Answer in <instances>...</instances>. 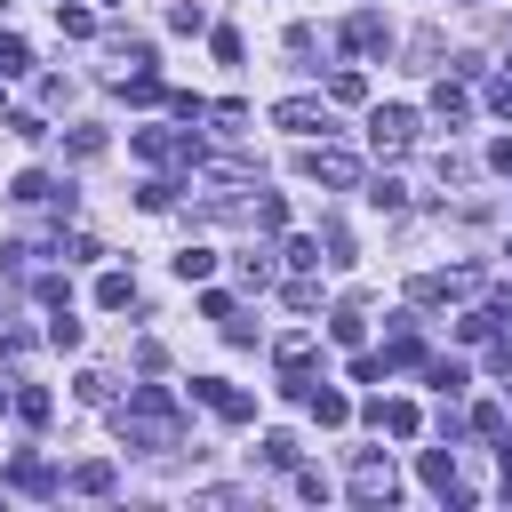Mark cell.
<instances>
[{
    "label": "cell",
    "mask_w": 512,
    "mask_h": 512,
    "mask_svg": "<svg viewBox=\"0 0 512 512\" xmlns=\"http://www.w3.org/2000/svg\"><path fill=\"white\" fill-rule=\"evenodd\" d=\"M80 336H88V328L72 320V304H56V320H48V344H56V352H80Z\"/></svg>",
    "instance_id": "obj_22"
},
{
    "label": "cell",
    "mask_w": 512,
    "mask_h": 512,
    "mask_svg": "<svg viewBox=\"0 0 512 512\" xmlns=\"http://www.w3.org/2000/svg\"><path fill=\"white\" fill-rule=\"evenodd\" d=\"M248 224H256V232H280V224H288V200H280V192H256V200H248Z\"/></svg>",
    "instance_id": "obj_17"
},
{
    "label": "cell",
    "mask_w": 512,
    "mask_h": 512,
    "mask_svg": "<svg viewBox=\"0 0 512 512\" xmlns=\"http://www.w3.org/2000/svg\"><path fill=\"white\" fill-rule=\"evenodd\" d=\"M424 376H432V392H464V384H472L464 360H424Z\"/></svg>",
    "instance_id": "obj_28"
},
{
    "label": "cell",
    "mask_w": 512,
    "mask_h": 512,
    "mask_svg": "<svg viewBox=\"0 0 512 512\" xmlns=\"http://www.w3.org/2000/svg\"><path fill=\"white\" fill-rule=\"evenodd\" d=\"M56 256H64V264H96V232H64Z\"/></svg>",
    "instance_id": "obj_30"
},
{
    "label": "cell",
    "mask_w": 512,
    "mask_h": 512,
    "mask_svg": "<svg viewBox=\"0 0 512 512\" xmlns=\"http://www.w3.org/2000/svg\"><path fill=\"white\" fill-rule=\"evenodd\" d=\"M104 8H120V0H104Z\"/></svg>",
    "instance_id": "obj_44"
},
{
    "label": "cell",
    "mask_w": 512,
    "mask_h": 512,
    "mask_svg": "<svg viewBox=\"0 0 512 512\" xmlns=\"http://www.w3.org/2000/svg\"><path fill=\"white\" fill-rule=\"evenodd\" d=\"M296 168H304L312 184H336V192H344V184H360V160H352L344 144H328V136H320V144H304V152H296Z\"/></svg>",
    "instance_id": "obj_3"
},
{
    "label": "cell",
    "mask_w": 512,
    "mask_h": 512,
    "mask_svg": "<svg viewBox=\"0 0 512 512\" xmlns=\"http://www.w3.org/2000/svg\"><path fill=\"white\" fill-rule=\"evenodd\" d=\"M8 136H24V144H32V136H48V120H40V112H8Z\"/></svg>",
    "instance_id": "obj_39"
},
{
    "label": "cell",
    "mask_w": 512,
    "mask_h": 512,
    "mask_svg": "<svg viewBox=\"0 0 512 512\" xmlns=\"http://www.w3.org/2000/svg\"><path fill=\"white\" fill-rule=\"evenodd\" d=\"M176 120H208V96H192V88H176V96H160Z\"/></svg>",
    "instance_id": "obj_35"
},
{
    "label": "cell",
    "mask_w": 512,
    "mask_h": 512,
    "mask_svg": "<svg viewBox=\"0 0 512 512\" xmlns=\"http://www.w3.org/2000/svg\"><path fill=\"white\" fill-rule=\"evenodd\" d=\"M112 424H120V440L144 448V456H168V448L184 440V408H176L168 384H136V392L112 408Z\"/></svg>",
    "instance_id": "obj_1"
},
{
    "label": "cell",
    "mask_w": 512,
    "mask_h": 512,
    "mask_svg": "<svg viewBox=\"0 0 512 512\" xmlns=\"http://www.w3.org/2000/svg\"><path fill=\"white\" fill-rule=\"evenodd\" d=\"M352 376H360V384H384L392 368H384V352H352Z\"/></svg>",
    "instance_id": "obj_38"
},
{
    "label": "cell",
    "mask_w": 512,
    "mask_h": 512,
    "mask_svg": "<svg viewBox=\"0 0 512 512\" xmlns=\"http://www.w3.org/2000/svg\"><path fill=\"white\" fill-rule=\"evenodd\" d=\"M344 48H352V56H384V48H392V24H384L376 8H352V16H344Z\"/></svg>",
    "instance_id": "obj_6"
},
{
    "label": "cell",
    "mask_w": 512,
    "mask_h": 512,
    "mask_svg": "<svg viewBox=\"0 0 512 512\" xmlns=\"http://www.w3.org/2000/svg\"><path fill=\"white\" fill-rule=\"evenodd\" d=\"M168 24H176V32H200V24H208V8H200V0H176V8H168Z\"/></svg>",
    "instance_id": "obj_37"
},
{
    "label": "cell",
    "mask_w": 512,
    "mask_h": 512,
    "mask_svg": "<svg viewBox=\"0 0 512 512\" xmlns=\"http://www.w3.org/2000/svg\"><path fill=\"white\" fill-rule=\"evenodd\" d=\"M352 504H400V472H392V456H360L352 464Z\"/></svg>",
    "instance_id": "obj_5"
},
{
    "label": "cell",
    "mask_w": 512,
    "mask_h": 512,
    "mask_svg": "<svg viewBox=\"0 0 512 512\" xmlns=\"http://www.w3.org/2000/svg\"><path fill=\"white\" fill-rule=\"evenodd\" d=\"M360 328H368V320H360V296L328 312V336H336V344H360Z\"/></svg>",
    "instance_id": "obj_21"
},
{
    "label": "cell",
    "mask_w": 512,
    "mask_h": 512,
    "mask_svg": "<svg viewBox=\"0 0 512 512\" xmlns=\"http://www.w3.org/2000/svg\"><path fill=\"white\" fill-rule=\"evenodd\" d=\"M488 168H496V176H512V136H496V144H488Z\"/></svg>",
    "instance_id": "obj_42"
},
{
    "label": "cell",
    "mask_w": 512,
    "mask_h": 512,
    "mask_svg": "<svg viewBox=\"0 0 512 512\" xmlns=\"http://www.w3.org/2000/svg\"><path fill=\"white\" fill-rule=\"evenodd\" d=\"M280 264H288V272H312V264H320V232H296V240L280 248Z\"/></svg>",
    "instance_id": "obj_20"
},
{
    "label": "cell",
    "mask_w": 512,
    "mask_h": 512,
    "mask_svg": "<svg viewBox=\"0 0 512 512\" xmlns=\"http://www.w3.org/2000/svg\"><path fill=\"white\" fill-rule=\"evenodd\" d=\"M112 456H88V464H72V496H112Z\"/></svg>",
    "instance_id": "obj_14"
},
{
    "label": "cell",
    "mask_w": 512,
    "mask_h": 512,
    "mask_svg": "<svg viewBox=\"0 0 512 512\" xmlns=\"http://www.w3.org/2000/svg\"><path fill=\"white\" fill-rule=\"evenodd\" d=\"M208 272H216V248H200V240H192V248L176 256V280H208Z\"/></svg>",
    "instance_id": "obj_26"
},
{
    "label": "cell",
    "mask_w": 512,
    "mask_h": 512,
    "mask_svg": "<svg viewBox=\"0 0 512 512\" xmlns=\"http://www.w3.org/2000/svg\"><path fill=\"white\" fill-rule=\"evenodd\" d=\"M8 200H16V208H72V192H64L48 168H24V176L8 184Z\"/></svg>",
    "instance_id": "obj_8"
},
{
    "label": "cell",
    "mask_w": 512,
    "mask_h": 512,
    "mask_svg": "<svg viewBox=\"0 0 512 512\" xmlns=\"http://www.w3.org/2000/svg\"><path fill=\"white\" fill-rule=\"evenodd\" d=\"M96 304H104V312H128V304H136V280H128V272H104V280H96Z\"/></svg>",
    "instance_id": "obj_18"
},
{
    "label": "cell",
    "mask_w": 512,
    "mask_h": 512,
    "mask_svg": "<svg viewBox=\"0 0 512 512\" xmlns=\"http://www.w3.org/2000/svg\"><path fill=\"white\" fill-rule=\"evenodd\" d=\"M368 424H376V432H392V440H416V424H424V416H416V400H368Z\"/></svg>",
    "instance_id": "obj_11"
},
{
    "label": "cell",
    "mask_w": 512,
    "mask_h": 512,
    "mask_svg": "<svg viewBox=\"0 0 512 512\" xmlns=\"http://www.w3.org/2000/svg\"><path fill=\"white\" fill-rule=\"evenodd\" d=\"M368 144H376L384 160H400V152L416 144V112H408V104H376V112H368Z\"/></svg>",
    "instance_id": "obj_4"
},
{
    "label": "cell",
    "mask_w": 512,
    "mask_h": 512,
    "mask_svg": "<svg viewBox=\"0 0 512 512\" xmlns=\"http://www.w3.org/2000/svg\"><path fill=\"white\" fill-rule=\"evenodd\" d=\"M80 400H88V408H104V400H112V376H96V368H88V376H80Z\"/></svg>",
    "instance_id": "obj_40"
},
{
    "label": "cell",
    "mask_w": 512,
    "mask_h": 512,
    "mask_svg": "<svg viewBox=\"0 0 512 512\" xmlns=\"http://www.w3.org/2000/svg\"><path fill=\"white\" fill-rule=\"evenodd\" d=\"M328 96H336V104H368V80H360V72H336Z\"/></svg>",
    "instance_id": "obj_34"
},
{
    "label": "cell",
    "mask_w": 512,
    "mask_h": 512,
    "mask_svg": "<svg viewBox=\"0 0 512 512\" xmlns=\"http://www.w3.org/2000/svg\"><path fill=\"white\" fill-rule=\"evenodd\" d=\"M504 256H512V248H504Z\"/></svg>",
    "instance_id": "obj_46"
},
{
    "label": "cell",
    "mask_w": 512,
    "mask_h": 512,
    "mask_svg": "<svg viewBox=\"0 0 512 512\" xmlns=\"http://www.w3.org/2000/svg\"><path fill=\"white\" fill-rule=\"evenodd\" d=\"M136 208H144V216H168V208H176V184H168V176L136 184Z\"/></svg>",
    "instance_id": "obj_19"
},
{
    "label": "cell",
    "mask_w": 512,
    "mask_h": 512,
    "mask_svg": "<svg viewBox=\"0 0 512 512\" xmlns=\"http://www.w3.org/2000/svg\"><path fill=\"white\" fill-rule=\"evenodd\" d=\"M0 400H8V384H0Z\"/></svg>",
    "instance_id": "obj_45"
},
{
    "label": "cell",
    "mask_w": 512,
    "mask_h": 512,
    "mask_svg": "<svg viewBox=\"0 0 512 512\" xmlns=\"http://www.w3.org/2000/svg\"><path fill=\"white\" fill-rule=\"evenodd\" d=\"M272 272H280V256H264V248L240 256V280H248V288H272Z\"/></svg>",
    "instance_id": "obj_31"
},
{
    "label": "cell",
    "mask_w": 512,
    "mask_h": 512,
    "mask_svg": "<svg viewBox=\"0 0 512 512\" xmlns=\"http://www.w3.org/2000/svg\"><path fill=\"white\" fill-rule=\"evenodd\" d=\"M416 472H424V488H432V496H448V504H472V488L456 480V456H448V448H424V456H416Z\"/></svg>",
    "instance_id": "obj_9"
},
{
    "label": "cell",
    "mask_w": 512,
    "mask_h": 512,
    "mask_svg": "<svg viewBox=\"0 0 512 512\" xmlns=\"http://www.w3.org/2000/svg\"><path fill=\"white\" fill-rule=\"evenodd\" d=\"M264 464H272V472H296V440H288V432H264Z\"/></svg>",
    "instance_id": "obj_32"
},
{
    "label": "cell",
    "mask_w": 512,
    "mask_h": 512,
    "mask_svg": "<svg viewBox=\"0 0 512 512\" xmlns=\"http://www.w3.org/2000/svg\"><path fill=\"white\" fill-rule=\"evenodd\" d=\"M304 408H312V424H344V416H352V400H344L336 384H312V392H304Z\"/></svg>",
    "instance_id": "obj_15"
},
{
    "label": "cell",
    "mask_w": 512,
    "mask_h": 512,
    "mask_svg": "<svg viewBox=\"0 0 512 512\" xmlns=\"http://www.w3.org/2000/svg\"><path fill=\"white\" fill-rule=\"evenodd\" d=\"M16 72H32V48L16 32H0V80H16Z\"/></svg>",
    "instance_id": "obj_29"
},
{
    "label": "cell",
    "mask_w": 512,
    "mask_h": 512,
    "mask_svg": "<svg viewBox=\"0 0 512 512\" xmlns=\"http://www.w3.org/2000/svg\"><path fill=\"white\" fill-rule=\"evenodd\" d=\"M320 376H312V360H280V400H304Z\"/></svg>",
    "instance_id": "obj_23"
},
{
    "label": "cell",
    "mask_w": 512,
    "mask_h": 512,
    "mask_svg": "<svg viewBox=\"0 0 512 512\" xmlns=\"http://www.w3.org/2000/svg\"><path fill=\"white\" fill-rule=\"evenodd\" d=\"M368 200H376L384 216H400V208H408V184H400V176H376V184H368Z\"/></svg>",
    "instance_id": "obj_25"
},
{
    "label": "cell",
    "mask_w": 512,
    "mask_h": 512,
    "mask_svg": "<svg viewBox=\"0 0 512 512\" xmlns=\"http://www.w3.org/2000/svg\"><path fill=\"white\" fill-rule=\"evenodd\" d=\"M64 152H72V160H96V152H104V128H72Z\"/></svg>",
    "instance_id": "obj_36"
},
{
    "label": "cell",
    "mask_w": 512,
    "mask_h": 512,
    "mask_svg": "<svg viewBox=\"0 0 512 512\" xmlns=\"http://www.w3.org/2000/svg\"><path fill=\"white\" fill-rule=\"evenodd\" d=\"M192 400L216 416V424H256V392L224 384V376H192Z\"/></svg>",
    "instance_id": "obj_2"
},
{
    "label": "cell",
    "mask_w": 512,
    "mask_h": 512,
    "mask_svg": "<svg viewBox=\"0 0 512 512\" xmlns=\"http://www.w3.org/2000/svg\"><path fill=\"white\" fill-rule=\"evenodd\" d=\"M280 296H288V312H312V304H320V280H312V272H288Z\"/></svg>",
    "instance_id": "obj_27"
},
{
    "label": "cell",
    "mask_w": 512,
    "mask_h": 512,
    "mask_svg": "<svg viewBox=\"0 0 512 512\" xmlns=\"http://www.w3.org/2000/svg\"><path fill=\"white\" fill-rule=\"evenodd\" d=\"M432 112H440L448 128H464V120H472V96H464V80H432Z\"/></svg>",
    "instance_id": "obj_13"
},
{
    "label": "cell",
    "mask_w": 512,
    "mask_h": 512,
    "mask_svg": "<svg viewBox=\"0 0 512 512\" xmlns=\"http://www.w3.org/2000/svg\"><path fill=\"white\" fill-rule=\"evenodd\" d=\"M8 488H16V496H48V488H56L48 456H32V448H24V456H8Z\"/></svg>",
    "instance_id": "obj_12"
},
{
    "label": "cell",
    "mask_w": 512,
    "mask_h": 512,
    "mask_svg": "<svg viewBox=\"0 0 512 512\" xmlns=\"http://www.w3.org/2000/svg\"><path fill=\"white\" fill-rule=\"evenodd\" d=\"M128 144H136V160H152V168H168V160H200V144H192V136H168V128H136Z\"/></svg>",
    "instance_id": "obj_7"
},
{
    "label": "cell",
    "mask_w": 512,
    "mask_h": 512,
    "mask_svg": "<svg viewBox=\"0 0 512 512\" xmlns=\"http://www.w3.org/2000/svg\"><path fill=\"white\" fill-rule=\"evenodd\" d=\"M296 496H304V504H328L336 488H328V472H320V464H304V472H296Z\"/></svg>",
    "instance_id": "obj_33"
},
{
    "label": "cell",
    "mask_w": 512,
    "mask_h": 512,
    "mask_svg": "<svg viewBox=\"0 0 512 512\" xmlns=\"http://www.w3.org/2000/svg\"><path fill=\"white\" fill-rule=\"evenodd\" d=\"M272 128H296V136L320 128V136H328V104H320V96H280V104H272Z\"/></svg>",
    "instance_id": "obj_10"
},
{
    "label": "cell",
    "mask_w": 512,
    "mask_h": 512,
    "mask_svg": "<svg viewBox=\"0 0 512 512\" xmlns=\"http://www.w3.org/2000/svg\"><path fill=\"white\" fill-rule=\"evenodd\" d=\"M472 432H488V440H496V432H504V408H496V400H480V408H472Z\"/></svg>",
    "instance_id": "obj_41"
},
{
    "label": "cell",
    "mask_w": 512,
    "mask_h": 512,
    "mask_svg": "<svg viewBox=\"0 0 512 512\" xmlns=\"http://www.w3.org/2000/svg\"><path fill=\"white\" fill-rule=\"evenodd\" d=\"M56 32H64V40H88V32H96V16H88V8H72V0H56Z\"/></svg>",
    "instance_id": "obj_24"
},
{
    "label": "cell",
    "mask_w": 512,
    "mask_h": 512,
    "mask_svg": "<svg viewBox=\"0 0 512 512\" xmlns=\"http://www.w3.org/2000/svg\"><path fill=\"white\" fill-rule=\"evenodd\" d=\"M8 408H16L24 424H48V416H56V400H48L40 384H16V392H8Z\"/></svg>",
    "instance_id": "obj_16"
},
{
    "label": "cell",
    "mask_w": 512,
    "mask_h": 512,
    "mask_svg": "<svg viewBox=\"0 0 512 512\" xmlns=\"http://www.w3.org/2000/svg\"><path fill=\"white\" fill-rule=\"evenodd\" d=\"M488 104H496V112L512 120V72H504V80H488Z\"/></svg>",
    "instance_id": "obj_43"
}]
</instances>
